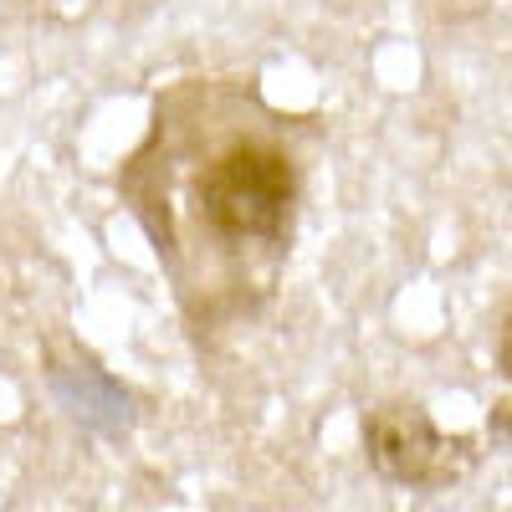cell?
<instances>
[{
    "instance_id": "obj_1",
    "label": "cell",
    "mask_w": 512,
    "mask_h": 512,
    "mask_svg": "<svg viewBox=\"0 0 512 512\" xmlns=\"http://www.w3.org/2000/svg\"><path fill=\"white\" fill-rule=\"evenodd\" d=\"M200 226L226 246H272L292 241L297 216V169L272 139H236L200 164L190 180Z\"/></svg>"
},
{
    "instance_id": "obj_2",
    "label": "cell",
    "mask_w": 512,
    "mask_h": 512,
    "mask_svg": "<svg viewBox=\"0 0 512 512\" xmlns=\"http://www.w3.org/2000/svg\"><path fill=\"white\" fill-rule=\"evenodd\" d=\"M364 456L379 482L405 492H446L482 461L477 436H446L415 400H384L364 415Z\"/></svg>"
},
{
    "instance_id": "obj_3",
    "label": "cell",
    "mask_w": 512,
    "mask_h": 512,
    "mask_svg": "<svg viewBox=\"0 0 512 512\" xmlns=\"http://www.w3.org/2000/svg\"><path fill=\"white\" fill-rule=\"evenodd\" d=\"M47 384H52V395L57 405L82 425V431H93L103 441H123L128 431L139 425V400L134 390H128L123 379H113L98 359L88 354H52L47 359Z\"/></svg>"
},
{
    "instance_id": "obj_4",
    "label": "cell",
    "mask_w": 512,
    "mask_h": 512,
    "mask_svg": "<svg viewBox=\"0 0 512 512\" xmlns=\"http://www.w3.org/2000/svg\"><path fill=\"white\" fill-rule=\"evenodd\" d=\"M487 446H497V451L512 456V395L487 410Z\"/></svg>"
},
{
    "instance_id": "obj_5",
    "label": "cell",
    "mask_w": 512,
    "mask_h": 512,
    "mask_svg": "<svg viewBox=\"0 0 512 512\" xmlns=\"http://www.w3.org/2000/svg\"><path fill=\"white\" fill-rule=\"evenodd\" d=\"M492 354H497V374L512 384V313H507L502 328H497V349H492Z\"/></svg>"
}]
</instances>
